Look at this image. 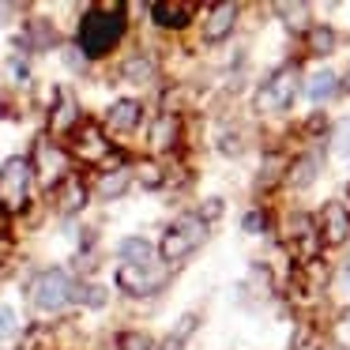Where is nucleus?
Segmentation results:
<instances>
[{
    "label": "nucleus",
    "instance_id": "1",
    "mask_svg": "<svg viewBox=\"0 0 350 350\" xmlns=\"http://www.w3.org/2000/svg\"><path fill=\"white\" fill-rule=\"evenodd\" d=\"M124 38V8L121 4H98L79 19V53L106 57Z\"/></svg>",
    "mask_w": 350,
    "mask_h": 350
},
{
    "label": "nucleus",
    "instance_id": "2",
    "mask_svg": "<svg viewBox=\"0 0 350 350\" xmlns=\"http://www.w3.org/2000/svg\"><path fill=\"white\" fill-rule=\"evenodd\" d=\"M207 237H211L207 222L200 219L196 211H185V215H177V219L166 226V234H162V241L154 245V249H159L162 264L174 267V264H185V260H189L192 252L207 241Z\"/></svg>",
    "mask_w": 350,
    "mask_h": 350
},
{
    "label": "nucleus",
    "instance_id": "3",
    "mask_svg": "<svg viewBox=\"0 0 350 350\" xmlns=\"http://www.w3.org/2000/svg\"><path fill=\"white\" fill-rule=\"evenodd\" d=\"M297 94H301V72H297V64H279L275 72H267L264 79H260L256 94H252V109L256 113H290L297 102Z\"/></svg>",
    "mask_w": 350,
    "mask_h": 350
},
{
    "label": "nucleus",
    "instance_id": "4",
    "mask_svg": "<svg viewBox=\"0 0 350 350\" xmlns=\"http://www.w3.org/2000/svg\"><path fill=\"white\" fill-rule=\"evenodd\" d=\"M76 301V279H72L64 267H46L38 271V279L31 282V305L38 312H61Z\"/></svg>",
    "mask_w": 350,
    "mask_h": 350
},
{
    "label": "nucleus",
    "instance_id": "5",
    "mask_svg": "<svg viewBox=\"0 0 350 350\" xmlns=\"http://www.w3.org/2000/svg\"><path fill=\"white\" fill-rule=\"evenodd\" d=\"M31 185H34V166L23 154H12L4 166H0V207L4 211H23L31 204Z\"/></svg>",
    "mask_w": 350,
    "mask_h": 350
},
{
    "label": "nucleus",
    "instance_id": "6",
    "mask_svg": "<svg viewBox=\"0 0 350 350\" xmlns=\"http://www.w3.org/2000/svg\"><path fill=\"white\" fill-rule=\"evenodd\" d=\"M170 282V267L162 260L154 264H117V286L132 297H154L162 294V286Z\"/></svg>",
    "mask_w": 350,
    "mask_h": 350
},
{
    "label": "nucleus",
    "instance_id": "7",
    "mask_svg": "<svg viewBox=\"0 0 350 350\" xmlns=\"http://www.w3.org/2000/svg\"><path fill=\"white\" fill-rule=\"evenodd\" d=\"M312 222H317V237L324 249H339L350 241V207L342 200H327Z\"/></svg>",
    "mask_w": 350,
    "mask_h": 350
},
{
    "label": "nucleus",
    "instance_id": "8",
    "mask_svg": "<svg viewBox=\"0 0 350 350\" xmlns=\"http://www.w3.org/2000/svg\"><path fill=\"white\" fill-rule=\"evenodd\" d=\"M237 16H241L237 4H211V8H204V19H200V38H204V46L230 42V34L237 27Z\"/></svg>",
    "mask_w": 350,
    "mask_h": 350
},
{
    "label": "nucleus",
    "instance_id": "9",
    "mask_svg": "<svg viewBox=\"0 0 350 350\" xmlns=\"http://www.w3.org/2000/svg\"><path fill=\"white\" fill-rule=\"evenodd\" d=\"M31 166H38V177H42L46 185H53V189H57V185L68 177V154H64L61 147L53 144V139H38Z\"/></svg>",
    "mask_w": 350,
    "mask_h": 350
},
{
    "label": "nucleus",
    "instance_id": "10",
    "mask_svg": "<svg viewBox=\"0 0 350 350\" xmlns=\"http://www.w3.org/2000/svg\"><path fill=\"white\" fill-rule=\"evenodd\" d=\"M72 154H76L79 162H102L109 154L106 132H102L98 124H79V129L72 132Z\"/></svg>",
    "mask_w": 350,
    "mask_h": 350
},
{
    "label": "nucleus",
    "instance_id": "11",
    "mask_svg": "<svg viewBox=\"0 0 350 350\" xmlns=\"http://www.w3.org/2000/svg\"><path fill=\"white\" fill-rule=\"evenodd\" d=\"M139 121H144V102L139 98H117L113 106L106 109V132H113V136H129V132L139 129Z\"/></svg>",
    "mask_w": 350,
    "mask_h": 350
},
{
    "label": "nucleus",
    "instance_id": "12",
    "mask_svg": "<svg viewBox=\"0 0 350 350\" xmlns=\"http://www.w3.org/2000/svg\"><path fill=\"white\" fill-rule=\"evenodd\" d=\"M301 87H305V98H309L312 106H324V102H332L335 94H339V72L317 68L301 79Z\"/></svg>",
    "mask_w": 350,
    "mask_h": 350
},
{
    "label": "nucleus",
    "instance_id": "13",
    "mask_svg": "<svg viewBox=\"0 0 350 350\" xmlns=\"http://www.w3.org/2000/svg\"><path fill=\"white\" fill-rule=\"evenodd\" d=\"M177 144H181V117L166 109V113H159L151 124V151L166 154V151H174Z\"/></svg>",
    "mask_w": 350,
    "mask_h": 350
},
{
    "label": "nucleus",
    "instance_id": "14",
    "mask_svg": "<svg viewBox=\"0 0 350 350\" xmlns=\"http://www.w3.org/2000/svg\"><path fill=\"white\" fill-rule=\"evenodd\" d=\"M317 177H320V154L317 151H305V154H297V159L286 166V177H282V181H286L294 192H305Z\"/></svg>",
    "mask_w": 350,
    "mask_h": 350
},
{
    "label": "nucleus",
    "instance_id": "15",
    "mask_svg": "<svg viewBox=\"0 0 350 350\" xmlns=\"http://www.w3.org/2000/svg\"><path fill=\"white\" fill-rule=\"evenodd\" d=\"M76 129H79V102L72 98L68 91H61V102H57L53 113H49V132H53V136H72Z\"/></svg>",
    "mask_w": 350,
    "mask_h": 350
},
{
    "label": "nucleus",
    "instance_id": "16",
    "mask_svg": "<svg viewBox=\"0 0 350 350\" xmlns=\"http://www.w3.org/2000/svg\"><path fill=\"white\" fill-rule=\"evenodd\" d=\"M154 16V23L159 27H166V31H181V27H189L192 23V16H196V4H151V8H147Z\"/></svg>",
    "mask_w": 350,
    "mask_h": 350
},
{
    "label": "nucleus",
    "instance_id": "17",
    "mask_svg": "<svg viewBox=\"0 0 350 350\" xmlns=\"http://www.w3.org/2000/svg\"><path fill=\"white\" fill-rule=\"evenodd\" d=\"M57 207H61V215H79L87 207V185L76 174H68L57 185Z\"/></svg>",
    "mask_w": 350,
    "mask_h": 350
},
{
    "label": "nucleus",
    "instance_id": "18",
    "mask_svg": "<svg viewBox=\"0 0 350 350\" xmlns=\"http://www.w3.org/2000/svg\"><path fill=\"white\" fill-rule=\"evenodd\" d=\"M129 189H132V166L102 170L98 185H94V192H98V200H121Z\"/></svg>",
    "mask_w": 350,
    "mask_h": 350
},
{
    "label": "nucleus",
    "instance_id": "19",
    "mask_svg": "<svg viewBox=\"0 0 350 350\" xmlns=\"http://www.w3.org/2000/svg\"><path fill=\"white\" fill-rule=\"evenodd\" d=\"M117 256H121V264H154L159 260V249H154V241H147V237H139V234H132V237H124L121 245H117Z\"/></svg>",
    "mask_w": 350,
    "mask_h": 350
},
{
    "label": "nucleus",
    "instance_id": "20",
    "mask_svg": "<svg viewBox=\"0 0 350 350\" xmlns=\"http://www.w3.org/2000/svg\"><path fill=\"white\" fill-rule=\"evenodd\" d=\"M196 327H200V312H181L177 324L170 327V335L154 350H185V347H189V339L196 335Z\"/></svg>",
    "mask_w": 350,
    "mask_h": 350
},
{
    "label": "nucleus",
    "instance_id": "21",
    "mask_svg": "<svg viewBox=\"0 0 350 350\" xmlns=\"http://www.w3.org/2000/svg\"><path fill=\"white\" fill-rule=\"evenodd\" d=\"M121 79L124 83H136V87H147L154 79V61L147 53H132L129 61L121 64Z\"/></svg>",
    "mask_w": 350,
    "mask_h": 350
},
{
    "label": "nucleus",
    "instance_id": "22",
    "mask_svg": "<svg viewBox=\"0 0 350 350\" xmlns=\"http://www.w3.org/2000/svg\"><path fill=\"white\" fill-rule=\"evenodd\" d=\"M275 12L282 16V23L290 27L294 34H309V27H312V8L309 4H275Z\"/></svg>",
    "mask_w": 350,
    "mask_h": 350
},
{
    "label": "nucleus",
    "instance_id": "23",
    "mask_svg": "<svg viewBox=\"0 0 350 350\" xmlns=\"http://www.w3.org/2000/svg\"><path fill=\"white\" fill-rule=\"evenodd\" d=\"M335 46H339V38H335V31L327 23H312L309 27V49L312 53H335Z\"/></svg>",
    "mask_w": 350,
    "mask_h": 350
},
{
    "label": "nucleus",
    "instance_id": "24",
    "mask_svg": "<svg viewBox=\"0 0 350 350\" xmlns=\"http://www.w3.org/2000/svg\"><path fill=\"white\" fill-rule=\"evenodd\" d=\"M332 159L335 162H350V117H342L332 129Z\"/></svg>",
    "mask_w": 350,
    "mask_h": 350
},
{
    "label": "nucleus",
    "instance_id": "25",
    "mask_svg": "<svg viewBox=\"0 0 350 350\" xmlns=\"http://www.w3.org/2000/svg\"><path fill=\"white\" fill-rule=\"evenodd\" d=\"M132 181H139L144 189H162V185H166V174H162L159 162H139V166L132 170Z\"/></svg>",
    "mask_w": 350,
    "mask_h": 350
},
{
    "label": "nucleus",
    "instance_id": "26",
    "mask_svg": "<svg viewBox=\"0 0 350 350\" xmlns=\"http://www.w3.org/2000/svg\"><path fill=\"white\" fill-rule=\"evenodd\" d=\"M245 147H249V144H245V132H241V129H226V132L219 136V151L226 154V159H241Z\"/></svg>",
    "mask_w": 350,
    "mask_h": 350
},
{
    "label": "nucleus",
    "instance_id": "27",
    "mask_svg": "<svg viewBox=\"0 0 350 350\" xmlns=\"http://www.w3.org/2000/svg\"><path fill=\"white\" fill-rule=\"evenodd\" d=\"M106 286H98V282H76V301L91 305V309H102L106 305Z\"/></svg>",
    "mask_w": 350,
    "mask_h": 350
},
{
    "label": "nucleus",
    "instance_id": "28",
    "mask_svg": "<svg viewBox=\"0 0 350 350\" xmlns=\"http://www.w3.org/2000/svg\"><path fill=\"white\" fill-rule=\"evenodd\" d=\"M117 350H154V339L147 332H121L117 335Z\"/></svg>",
    "mask_w": 350,
    "mask_h": 350
},
{
    "label": "nucleus",
    "instance_id": "29",
    "mask_svg": "<svg viewBox=\"0 0 350 350\" xmlns=\"http://www.w3.org/2000/svg\"><path fill=\"white\" fill-rule=\"evenodd\" d=\"M16 327H19L16 309H12V305H0V342H8L12 335H16Z\"/></svg>",
    "mask_w": 350,
    "mask_h": 350
},
{
    "label": "nucleus",
    "instance_id": "30",
    "mask_svg": "<svg viewBox=\"0 0 350 350\" xmlns=\"http://www.w3.org/2000/svg\"><path fill=\"white\" fill-rule=\"evenodd\" d=\"M241 230H245V234H264V230H267V211H256V207H252V211H245Z\"/></svg>",
    "mask_w": 350,
    "mask_h": 350
},
{
    "label": "nucleus",
    "instance_id": "31",
    "mask_svg": "<svg viewBox=\"0 0 350 350\" xmlns=\"http://www.w3.org/2000/svg\"><path fill=\"white\" fill-rule=\"evenodd\" d=\"M335 342L350 350V309H342L339 320H335Z\"/></svg>",
    "mask_w": 350,
    "mask_h": 350
},
{
    "label": "nucleus",
    "instance_id": "32",
    "mask_svg": "<svg viewBox=\"0 0 350 350\" xmlns=\"http://www.w3.org/2000/svg\"><path fill=\"white\" fill-rule=\"evenodd\" d=\"M332 290H339L342 297H350V260L339 264V271H335V279H332Z\"/></svg>",
    "mask_w": 350,
    "mask_h": 350
},
{
    "label": "nucleus",
    "instance_id": "33",
    "mask_svg": "<svg viewBox=\"0 0 350 350\" xmlns=\"http://www.w3.org/2000/svg\"><path fill=\"white\" fill-rule=\"evenodd\" d=\"M196 215H200V219L207 222V226H211V219H219V215H222V200H219V196H211V200H207V204L200 207Z\"/></svg>",
    "mask_w": 350,
    "mask_h": 350
},
{
    "label": "nucleus",
    "instance_id": "34",
    "mask_svg": "<svg viewBox=\"0 0 350 350\" xmlns=\"http://www.w3.org/2000/svg\"><path fill=\"white\" fill-rule=\"evenodd\" d=\"M64 64H68L72 72H83V68H87V57L79 53V46H68V49H64Z\"/></svg>",
    "mask_w": 350,
    "mask_h": 350
},
{
    "label": "nucleus",
    "instance_id": "35",
    "mask_svg": "<svg viewBox=\"0 0 350 350\" xmlns=\"http://www.w3.org/2000/svg\"><path fill=\"white\" fill-rule=\"evenodd\" d=\"M4 16H16V8H12V4H0V23H8Z\"/></svg>",
    "mask_w": 350,
    "mask_h": 350
},
{
    "label": "nucleus",
    "instance_id": "36",
    "mask_svg": "<svg viewBox=\"0 0 350 350\" xmlns=\"http://www.w3.org/2000/svg\"><path fill=\"white\" fill-rule=\"evenodd\" d=\"M339 91H350V68H347V79H339Z\"/></svg>",
    "mask_w": 350,
    "mask_h": 350
},
{
    "label": "nucleus",
    "instance_id": "37",
    "mask_svg": "<svg viewBox=\"0 0 350 350\" xmlns=\"http://www.w3.org/2000/svg\"><path fill=\"white\" fill-rule=\"evenodd\" d=\"M347 196H350V177H347Z\"/></svg>",
    "mask_w": 350,
    "mask_h": 350
}]
</instances>
